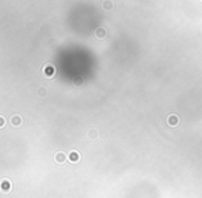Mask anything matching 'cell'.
<instances>
[{"label": "cell", "instance_id": "cell-7", "mask_svg": "<svg viewBox=\"0 0 202 198\" xmlns=\"http://www.w3.org/2000/svg\"><path fill=\"white\" fill-rule=\"evenodd\" d=\"M201 2H202V0H201Z\"/></svg>", "mask_w": 202, "mask_h": 198}, {"label": "cell", "instance_id": "cell-3", "mask_svg": "<svg viewBox=\"0 0 202 198\" xmlns=\"http://www.w3.org/2000/svg\"><path fill=\"white\" fill-rule=\"evenodd\" d=\"M169 123H170V126H176L177 123H179V118H177L176 115H170L169 116Z\"/></svg>", "mask_w": 202, "mask_h": 198}, {"label": "cell", "instance_id": "cell-6", "mask_svg": "<svg viewBox=\"0 0 202 198\" xmlns=\"http://www.w3.org/2000/svg\"><path fill=\"white\" fill-rule=\"evenodd\" d=\"M71 159H72V161H76V159H79V157H76V154H72L71 155Z\"/></svg>", "mask_w": 202, "mask_h": 198}, {"label": "cell", "instance_id": "cell-4", "mask_svg": "<svg viewBox=\"0 0 202 198\" xmlns=\"http://www.w3.org/2000/svg\"><path fill=\"white\" fill-rule=\"evenodd\" d=\"M53 74H54V69H53V67H47V68H46V76L51 78V76H53Z\"/></svg>", "mask_w": 202, "mask_h": 198}, {"label": "cell", "instance_id": "cell-5", "mask_svg": "<svg viewBox=\"0 0 202 198\" xmlns=\"http://www.w3.org/2000/svg\"><path fill=\"white\" fill-rule=\"evenodd\" d=\"M19 122H21L19 116H14V118H13V123H14L15 126H18V125H19Z\"/></svg>", "mask_w": 202, "mask_h": 198}, {"label": "cell", "instance_id": "cell-1", "mask_svg": "<svg viewBox=\"0 0 202 198\" xmlns=\"http://www.w3.org/2000/svg\"><path fill=\"white\" fill-rule=\"evenodd\" d=\"M114 6H115V4H114V2H112V0H102V2H101V7L104 8V10H107V11L112 10V8H114Z\"/></svg>", "mask_w": 202, "mask_h": 198}, {"label": "cell", "instance_id": "cell-2", "mask_svg": "<svg viewBox=\"0 0 202 198\" xmlns=\"http://www.w3.org/2000/svg\"><path fill=\"white\" fill-rule=\"evenodd\" d=\"M96 36H97V38H101V39L105 38V36H107V31H105V28H98L97 31H96Z\"/></svg>", "mask_w": 202, "mask_h": 198}]
</instances>
